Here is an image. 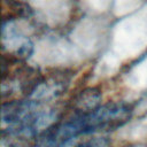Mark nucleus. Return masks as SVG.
Returning a JSON list of instances; mask_svg holds the SVG:
<instances>
[{
    "label": "nucleus",
    "instance_id": "1",
    "mask_svg": "<svg viewBox=\"0 0 147 147\" xmlns=\"http://www.w3.org/2000/svg\"><path fill=\"white\" fill-rule=\"evenodd\" d=\"M132 115V108L125 102L100 105L93 110L76 114L63 122L64 130L74 140L80 136L115 130L124 125Z\"/></svg>",
    "mask_w": 147,
    "mask_h": 147
},
{
    "label": "nucleus",
    "instance_id": "2",
    "mask_svg": "<svg viewBox=\"0 0 147 147\" xmlns=\"http://www.w3.org/2000/svg\"><path fill=\"white\" fill-rule=\"evenodd\" d=\"M100 92L96 91L95 88H87L82 92V94L78 96L76 101L77 106V114L80 113H86L90 110H93L94 108L100 106Z\"/></svg>",
    "mask_w": 147,
    "mask_h": 147
},
{
    "label": "nucleus",
    "instance_id": "3",
    "mask_svg": "<svg viewBox=\"0 0 147 147\" xmlns=\"http://www.w3.org/2000/svg\"><path fill=\"white\" fill-rule=\"evenodd\" d=\"M106 146V141L103 139H91L87 141H83L78 145H76L75 147H105Z\"/></svg>",
    "mask_w": 147,
    "mask_h": 147
}]
</instances>
